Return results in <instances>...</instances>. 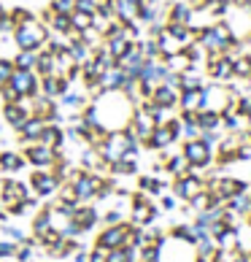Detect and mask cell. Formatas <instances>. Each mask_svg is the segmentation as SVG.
Here are the masks:
<instances>
[{
  "instance_id": "1",
  "label": "cell",
  "mask_w": 251,
  "mask_h": 262,
  "mask_svg": "<svg viewBox=\"0 0 251 262\" xmlns=\"http://www.w3.org/2000/svg\"><path fill=\"white\" fill-rule=\"evenodd\" d=\"M49 27H46L38 16L33 19H27V22L22 25H16L14 27V46L16 49H25V52H41L43 49V43L49 41Z\"/></svg>"
},
{
  "instance_id": "2",
  "label": "cell",
  "mask_w": 251,
  "mask_h": 262,
  "mask_svg": "<svg viewBox=\"0 0 251 262\" xmlns=\"http://www.w3.org/2000/svg\"><path fill=\"white\" fill-rule=\"evenodd\" d=\"M22 149H25V160L30 162L33 168H38V170H52L54 165H57V149L43 146L41 141L22 143Z\"/></svg>"
},
{
  "instance_id": "3",
  "label": "cell",
  "mask_w": 251,
  "mask_h": 262,
  "mask_svg": "<svg viewBox=\"0 0 251 262\" xmlns=\"http://www.w3.org/2000/svg\"><path fill=\"white\" fill-rule=\"evenodd\" d=\"M184 157L189 160L192 170H202L214 162V146L206 143L202 138H195V141H184Z\"/></svg>"
},
{
  "instance_id": "4",
  "label": "cell",
  "mask_w": 251,
  "mask_h": 262,
  "mask_svg": "<svg viewBox=\"0 0 251 262\" xmlns=\"http://www.w3.org/2000/svg\"><path fill=\"white\" fill-rule=\"evenodd\" d=\"M206 76L211 81H219V84H227V81H233L235 79V73H233V60H230L227 54H208V60H206Z\"/></svg>"
},
{
  "instance_id": "5",
  "label": "cell",
  "mask_w": 251,
  "mask_h": 262,
  "mask_svg": "<svg viewBox=\"0 0 251 262\" xmlns=\"http://www.w3.org/2000/svg\"><path fill=\"white\" fill-rule=\"evenodd\" d=\"M8 84L19 92V98H22V100H30V98H35V95L41 92V76H38L35 71H19V68H16Z\"/></svg>"
},
{
  "instance_id": "6",
  "label": "cell",
  "mask_w": 251,
  "mask_h": 262,
  "mask_svg": "<svg viewBox=\"0 0 251 262\" xmlns=\"http://www.w3.org/2000/svg\"><path fill=\"white\" fill-rule=\"evenodd\" d=\"M202 95H206V108L216 111V114H221L227 105L235 103L233 95H230V90L224 84H219V81H208L206 86H202Z\"/></svg>"
},
{
  "instance_id": "7",
  "label": "cell",
  "mask_w": 251,
  "mask_h": 262,
  "mask_svg": "<svg viewBox=\"0 0 251 262\" xmlns=\"http://www.w3.org/2000/svg\"><path fill=\"white\" fill-rule=\"evenodd\" d=\"M157 127V122L151 119V114L143 108V105H138V108H132V114H130V122H127V127L124 130H130L135 138H138L141 143H146V138L151 135V130Z\"/></svg>"
},
{
  "instance_id": "8",
  "label": "cell",
  "mask_w": 251,
  "mask_h": 262,
  "mask_svg": "<svg viewBox=\"0 0 251 262\" xmlns=\"http://www.w3.org/2000/svg\"><path fill=\"white\" fill-rule=\"evenodd\" d=\"M0 114H3V119H6L8 127L16 133L33 116V108H30V100H16V103H3V105H0Z\"/></svg>"
},
{
  "instance_id": "9",
  "label": "cell",
  "mask_w": 251,
  "mask_h": 262,
  "mask_svg": "<svg viewBox=\"0 0 251 262\" xmlns=\"http://www.w3.org/2000/svg\"><path fill=\"white\" fill-rule=\"evenodd\" d=\"M202 189H206V181H202L200 176H195V170H189L187 176H178L176 184H173V192H176L178 198H184V200L197 198Z\"/></svg>"
},
{
  "instance_id": "10",
  "label": "cell",
  "mask_w": 251,
  "mask_h": 262,
  "mask_svg": "<svg viewBox=\"0 0 251 262\" xmlns=\"http://www.w3.org/2000/svg\"><path fill=\"white\" fill-rule=\"evenodd\" d=\"M127 244H130V227L127 225H111L98 238V246H103V249H119Z\"/></svg>"
},
{
  "instance_id": "11",
  "label": "cell",
  "mask_w": 251,
  "mask_h": 262,
  "mask_svg": "<svg viewBox=\"0 0 251 262\" xmlns=\"http://www.w3.org/2000/svg\"><path fill=\"white\" fill-rule=\"evenodd\" d=\"M30 184H33V189H35L38 198L54 195V192L60 189V179H57L54 170H38V168H35V173L30 176Z\"/></svg>"
},
{
  "instance_id": "12",
  "label": "cell",
  "mask_w": 251,
  "mask_h": 262,
  "mask_svg": "<svg viewBox=\"0 0 251 262\" xmlns=\"http://www.w3.org/2000/svg\"><path fill=\"white\" fill-rule=\"evenodd\" d=\"M178 92H181V90H176V86L159 81V84H154L149 100H151L154 105H159V108H178Z\"/></svg>"
},
{
  "instance_id": "13",
  "label": "cell",
  "mask_w": 251,
  "mask_h": 262,
  "mask_svg": "<svg viewBox=\"0 0 251 262\" xmlns=\"http://www.w3.org/2000/svg\"><path fill=\"white\" fill-rule=\"evenodd\" d=\"M176 141H178V135L173 133L168 124H157V127L151 130V135L146 138V143H143V146H146V149H154V151H165V149L173 146Z\"/></svg>"
},
{
  "instance_id": "14",
  "label": "cell",
  "mask_w": 251,
  "mask_h": 262,
  "mask_svg": "<svg viewBox=\"0 0 251 262\" xmlns=\"http://www.w3.org/2000/svg\"><path fill=\"white\" fill-rule=\"evenodd\" d=\"M192 11H195V8H192L189 0H168L165 25H189Z\"/></svg>"
},
{
  "instance_id": "15",
  "label": "cell",
  "mask_w": 251,
  "mask_h": 262,
  "mask_svg": "<svg viewBox=\"0 0 251 262\" xmlns=\"http://www.w3.org/2000/svg\"><path fill=\"white\" fill-rule=\"evenodd\" d=\"M200 108H206V95H202V86H195V90H181L178 92V111L197 114Z\"/></svg>"
},
{
  "instance_id": "16",
  "label": "cell",
  "mask_w": 251,
  "mask_h": 262,
  "mask_svg": "<svg viewBox=\"0 0 251 262\" xmlns=\"http://www.w3.org/2000/svg\"><path fill=\"white\" fill-rule=\"evenodd\" d=\"M71 90V81L65 79V76H41V95H46V98H62V95Z\"/></svg>"
},
{
  "instance_id": "17",
  "label": "cell",
  "mask_w": 251,
  "mask_h": 262,
  "mask_svg": "<svg viewBox=\"0 0 251 262\" xmlns=\"http://www.w3.org/2000/svg\"><path fill=\"white\" fill-rule=\"evenodd\" d=\"M43 127H46V122L41 119V116H30L22 127L16 130V138H19V143H35V141H41V133H43Z\"/></svg>"
},
{
  "instance_id": "18",
  "label": "cell",
  "mask_w": 251,
  "mask_h": 262,
  "mask_svg": "<svg viewBox=\"0 0 251 262\" xmlns=\"http://www.w3.org/2000/svg\"><path fill=\"white\" fill-rule=\"evenodd\" d=\"M124 81H127V76H124V71L117 65V68H108V71L100 76L98 86H100L103 92H119L122 86H124Z\"/></svg>"
},
{
  "instance_id": "19",
  "label": "cell",
  "mask_w": 251,
  "mask_h": 262,
  "mask_svg": "<svg viewBox=\"0 0 251 262\" xmlns=\"http://www.w3.org/2000/svg\"><path fill=\"white\" fill-rule=\"evenodd\" d=\"M138 6L141 3H130V0H113V16L122 25L138 22Z\"/></svg>"
},
{
  "instance_id": "20",
  "label": "cell",
  "mask_w": 251,
  "mask_h": 262,
  "mask_svg": "<svg viewBox=\"0 0 251 262\" xmlns=\"http://www.w3.org/2000/svg\"><path fill=\"white\" fill-rule=\"evenodd\" d=\"M41 143L49 149H62L65 146V130L62 124H46L41 133Z\"/></svg>"
},
{
  "instance_id": "21",
  "label": "cell",
  "mask_w": 251,
  "mask_h": 262,
  "mask_svg": "<svg viewBox=\"0 0 251 262\" xmlns=\"http://www.w3.org/2000/svg\"><path fill=\"white\" fill-rule=\"evenodd\" d=\"M73 222L81 232H86V230H92L95 225H98V211H95L92 206H79L76 213H73Z\"/></svg>"
},
{
  "instance_id": "22",
  "label": "cell",
  "mask_w": 251,
  "mask_h": 262,
  "mask_svg": "<svg viewBox=\"0 0 251 262\" xmlns=\"http://www.w3.org/2000/svg\"><path fill=\"white\" fill-rule=\"evenodd\" d=\"M25 165H27L25 154H19V151H11V149L0 151V170H6V173H16V170H22Z\"/></svg>"
},
{
  "instance_id": "23",
  "label": "cell",
  "mask_w": 251,
  "mask_h": 262,
  "mask_svg": "<svg viewBox=\"0 0 251 262\" xmlns=\"http://www.w3.org/2000/svg\"><path fill=\"white\" fill-rule=\"evenodd\" d=\"M165 170L170 173V176H187V173L192 170V165H189V160L184 157V151L181 154H168L165 157Z\"/></svg>"
},
{
  "instance_id": "24",
  "label": "cell",
  "mask_w": 251,
  "mask_h": 262,
  "mask_svg": "<svg viewBox=\"0 0 251 262\" xmlns=\"http://www.w3.org/2000/svg\"><path fill=\"white\" fill-rule=\"evenodd\" d=\"M195 119L200 124V130H224V127H221V114L211 111V108H200L195 114Z\"/></svg>"
},
{
  "instance_id": "25",
  "label": "cell",
  "mask_w": 251,
  "mask_h": 262,
  "mask_svg": "<svg viewBox=\"0 0 251 262\" xmlns=\"http://www.w3.org/2000/svg\"><path fill=\"white\" fill-rule=\"evenodd\" d=\"M157 43H159V57H162V60H168V57L178 54L181 49H184V43H181V41H176V38H173L168 30L162 33L159 38H157Z\"/></svg>"
},
{
  "instance_id": "26",
  "label": "cell",
  "mask_w": 251,
  "mask_h": 262,
  "mask_svg": "<svg viewBox=\"0 0 251 262\" xmlns=\"http://www.w3.org/2000/svg\"><path fill=\"white\" fill-rule=\"evenodd\" d=\"M233 73H235V79H243V81L251 79V52L233 57Z\"/></svg>"
},
{
  "instance_id": "27",
  "label": "cell",
  "mask_w": 251,
  "mask_h": 262,
  "mask_svg": "<svg viewBox=\"0 0 251 262\" xmlns=\"http://www.w3.org/2000/svg\"><path fill=\"white\" fill-rule=\"evenodd\" d=\"M14 65L19 71H35V62H38V52H25V49H16V54L11 57Z\"/></svg>"
},
{
  "instance_id": "28",
  "label": "cell",
  "mask_w": 251,
  "mask_h": 262,
  "mask_svg": "<svg viewBox=\"0 0 251 262\" xmlns=\"http://www.w3.org/2000/svg\"><path fill=\"white\" fill-rule=\"evenodd\" d=\"M138 49L143 54V60H162L159 57V43H157V38H151V35H146L143 41H138Z\"/></svg>"
},
{
  "instance_id": "29",
  "label": "cell",
  "mask_w": 251,
  "mask_h": 262,
  "mask_svg": "<svg viewBox=\"0 0 251 262\" xmlns=\"http://www.w3.org/2000/svg\"><path fill=\"white\" fill-rule=\"evenodd\" d=\"M35 73H38V76H52V73H54V54H52V52H46V49L38 52Z\"/></svg>"
},
{
  "instance_id": "30",
  "label": "cell",
  "mask_w": 251,
  "mask_h": 262,
  "mask_svg": "<svg viewBox=\"0 0 251 262\" xmlns=\"http://www.w3.org/2000/svg\"><path fill=\"white\" fill-rule=\"evenodd\" d=\"M165 65H168V71L170 73H184L187 68H192V60L184 54V49H181L178 54H173V57H168L165 60Z\"/></svg>"
},
{
  "instance_id": "31",
  "label": "cell",
  "mask_w": 251,
  "mask_h": 262,
  "mask_svg": "<svg viewBox=\"0 0 251 262\" xmlns=\"http://www.w3.org/2000/svg\"><path fill=\"white\" fill-rule=\"evenodd\" d=\"M165 30L176 38V41L181 43H189V41H195V33L189 30V25H165Z\"/></svg>"
},
{
  "instance_id": "32",
  "label": "cell",
  "mask_w": 251,
  "mask_h": 262,
  "mask_svg": "<svg viewBox=\"0 0 251 262\" xmlns=\"http://www.w3.org/2000/svg\"><path fill=\"white\" fill-rule=\"evenodd\" d=\"M135 251L132 246H119V249H108V262H132Z\"/></svg>"
},
{
  "instance_id": "33",
  "label": "cell",
  "mask_w": 251,
  "mask_h": 262,
  "mask_svg": "<svg viewBox=\"0 0 251 262\" xmlns=\"http://www.w3.org/2000/svg\"><path fill=\"white\" fill-rule=\"evenodd\" d=\"M71 27H73V30H79V33L89 30V27H92V16L89 14H81V11H73L71 14Z\"/></svg>"
},
{
  "instance_id": "34",
  "label": "cell",
  "mask_w": 251,
  "mask_h": 262,
  "mask_svg": "<svg viewBox=\"0 0 251 262\" xmlns=\"http://www.w3.org/2000/svg\"><path fill=\"white\" fill-rule=\"evenodd\" d=\"M14 71H16V65H14L11 57H0V84H8V81H11Z\"/></svg>"
},
{
  "instance_id": "35",
  "label": "cell",
  "mask_w": 251,
  "mask_h": 262,
  "mask_svg": "<svg viewBox=\"0 0 251 262\" xmlns=\"http://www.w3.org/2000/svg\"><path fill=\"white\" fill-rule=\"evenodd\" d=\"M162 187H165V184H162L157 176H141V189H143V192L157 195V192H162Z\"/></svg>"
},
{
  "instance_id": "36",
  "label": "cell",
  "mask_w": 251,
  "mask_h": 262,
  "mask_svg": "<svg viewBox=\"0 0 251 262\" xmlns=\"http://www.w3.org/2000/svg\"><path fill=\"white\" fill-rule=\"evenodd\" d=\"M235 111L240 114V116H246V119H248V116H251V92H246V95H240V98H235Z\"/></svg>"
},
{
  "instance_id": "37",
  "label": "cell",
  "mask_w": 251,
  "mask_h": 262,
  "mask_svg": "<svg viewBox=\"0 0 251 262\" xmlns=\"http://www.w3.org/2000/svg\"><path fill=\"white\" fill-rule=\"evenodd\" d=\"M8 14H11L14 25H22V22H27V19H33V16H35V14L30 11V8H22V6H14V8H8Z\"/></svg>"
},
{
  "instance_id": "38",
  "label": "cell",
  "mask_w": 251,
  "mask_h": 262,
  "mask_svg": "<svg viewBox=\"0 0 251 262\" xmlns=\"http://www.w3.org/2000/svg\"><path fill=\"white\" fill-rule=\"evenodd\" d=\"M73 11L95 16V11H98V0H73Z\"/></svg>"
},
{
  "instance_id": "39",
  "label": "cell",
  "mask_w": 251,
  "mask_h": 262,
  "mask_svg": "<svg viewBox=\"0 0 251 262\" xmlns=\"http://www.w3.org/2000/svg\"><path fill=\"white\" fill-rule=\"evenodd\" d=\"M49 8L54 14H73V0H52Z\"/></svg>"
},
{
  "instance_id": "40",
  "label": "cell",
  "mask_w": 251,
  "mask_h": 262,
  "mask_svg": "<svg viewBox=\"0 0 251 262\" xmlns=\"http://www.w3.org/2000/svg\"><path fill=\"white\" fill-rule=\"evenodd\" d=\"M89 262H108V249L95 246V249H92V254H89Z\"/></svg>"
},
{
  "instance_id": "41",
  "label": "cell",
  "mask_w": 251,
  "mask_h": 262,
  "mask_svg": "<svg viewBox=\"0 0 251 262\" xmlns=\"http://www.w3.org/2000/svg\"><path fill=\"white\" fill-rule=\"evenodd\" d=\"M103 222H105V227H111V225H122V213H119V211H108Z\"/></svg>"
},
{
  "instance_id": "42",
  "label": "cell",
  "mask_w": 251,
  "mask_h": 262,
  "mask_svg": "<svg viewBox=\"0 0 251 262\" xmlns=\"http://www.w3.org/2000/svg\"><path fill=\"white\" fill-rule=\"evenodd\" d=\"M11 254H16V249L11 244H0V257H11Z\"/></svg>"
}]
</instances>
